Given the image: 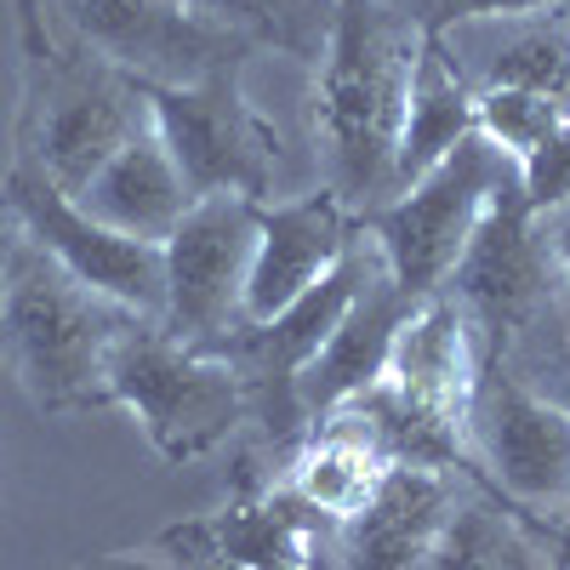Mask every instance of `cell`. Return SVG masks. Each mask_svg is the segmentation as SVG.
I'll return each instance as SVG.
<instances>
[{"label": "cell", "mask_w": 570, "mask_h": 570, "mask_svg": "<svg viewBox=\"0 0 570 570\" xmlns=\"http://www.w3.org/2000/svg\"><path fill=\"white\" fill-rule=\"evenodd\" d=\"M422 29L389 0H337L331 35L314 58L308 131L320 188H331L360 223L400 195V126Z\"/></svg>", "instance_id": "6da1fadb"}, {"label": "cell", "mask_w": 570, "mask_h": 570, "mask_svg": "<svg viewBox=\"0 0 570 570\" xmlns=\"http://www.w3.org/2000/svg\"><path fill=\"white\" fill-rule=\"evenodd\" d=\"M142 320L91 285H80L58 257L35 240L12 257L7 292H0V360L40 416H80L104 411L109 400V360L126 325Z\"/></svg>", "instance_id": "7a4b0ae2"}, {"label": "cell", "mask_w": 570, "mask_h": 570, "mask_svg": "<svg viewBox=\"0 0 570 570\" xmlns=\"http://www.w3.org/2000/svg\"><path fill=\"white\" fill-rule=\"evenodd\" d=\"M142 126H149V98H142V86L126 69L52 35L23 52V104H18L12 160L35 166L63 195H80L98 177V166Z\"/></svg>", "instance_id": "3957f363"}, {"label": "cell", "mask_w": 570, "mask_h": 570, "mask_svg": "<svg viewBox=\"0 0 570 570\" xmlns=\"http://www.w3.org/2000/svg\"><path fill=\"white\" fill-rule=\"evenodd\" d=\"M109 400L137 416L166 462H200L246 434V389L228 360L171 337L160 320H131L109 360Z\"/></svg>", "instance_id": "277c9868"}, {"label": "cell", "mask_w": 570, "mask_h": 570, "mask_svg": "<svg viewBox=\"0 0 570 570\" xmlns=\"http://www.w3.org/2000/svg\"><path fill=\"white\" fill-rule=\"evenodd\" d=\"M142 98H149V120L195 200H274L285 171V137L252 104L246 69H217L188 86H142Z\"/></svg>", "instance_id": "5b68a950"}, {"label": "cell", "mask_w": 570, "mask_h": 570, "mask_svg": "<svg viewBox=\"0 0 570 570\" xmlns=\"http://www.w3.org/2000/svg\"><path fill=\"white\" fill-rule=\"evenodd\" d=\"M508 188H519L513 160L491 137L468 131L434 171H422L389 206H376L365 217V234L383 252L389 274L400 279V292L434 297V292H445V279H451L456 257L468 252L473 228L485 223V212Z\"/></svg>", "instance_id": "8992f818"}, {"label": "cell", "mask_w": 570, "mask_h": 570, "mask_svg": "<svg viewBox=\"0 0 570 570\" xmlns=\"http://www.w3.org/2000/svg\"><path fill=\"white\" fill-rule=\"evenodd\" d=\"M445 297L468 320L485 365L513 360L559 320V308L570 297V279L559 274V263L548 252V234L519 188H508L485 212V223L473 228L468 252L456 257V268L445 279Z\"/></svg>", "instance_id": "52a82bcc"}, {"label": "cell", "mask_w": 570, "mask_h": 570, "mask_svg": "<svg viewBox=\"0 0 570 570\" xmlns=\"http://www.w3.org/2000/svg\"><path fill=\"white\" fill-rule=\"evenodd\" d=\"M468 456L473 485L502 497L548 537L570 542V411L559 400L519 383L508 365H485L468 416Z\"/></svg>", "instance_id": "ba28073f"}, {"label": "cell", "mask_w": 570, "mask_h": 570, "mask_svg": "<svg viewBox=\"0 0 570 570\" xmlns=\"http://www.w3.org/2000/svg\"><path fill=\"white\" fill-rule=\"evenodd\" d=\"M63 23V40L126 69L137 86H188L217 69H246V46L212 29L195 7L171 0H40Z\"/></svg>", "instance_id": "9c48e42d"}, {"label": "cell", "mask_w": 570, "mask_h": 570, "mask_svg": "<svg viewBox=\"0 0 570 570\" xmlns=\"http://www.w3.org/2000/svg\"><path fill=\"white\" fill-rule=\"evenodd\" d=\"M257 217L252 200H195L183 223L160 240L166 263V314L160 325L171 337L206 348L212 337L246 320V274L257 252Z\"/></svg>", "instance_id": "30bf717a"}, {"label": "cell", "mask_w": 570, "mask_h": 570, "mask_svg": "<svg viewBox=\"0 0 570 570\" xmlns=\"http://www.w3.org/2000/svg\"><path fill=\"white\" fill-rule=\"evenodd\" d=\"M7 200L18 206L23 217V234L46 252L58 257L80 285H91L98 297L142 314V320H160L166 314V263H160V246L149 240H131V234L86 217L58 183H46L35 166L12 160L7 171Z\"/></svg>", "instance_id": "8fae6325"}, {"label": "cell", "mask_w": 570, "mask_h": 570, "mask_svg": "<svg viewBox=\"0 0 570 570\" xmlns=\"http://www.w3.org/2000/svg\"><path fill=\"white\" fill-rule=\"evenodd\" d=\"M137 553L160 570H320L314 519L279 485H234L223 508L177 519Z\"/></svg>", "instance_id": "7c38bea8"}, {"label": "cell", "mask_w": 570, "mask_h": 570, "mask_svg": "<svg viewBox=\"0 0 570 570\" xmlns=\"http://www.w3.org/2000/svg\"><path fill=\"white\" fill-rule=\"evenodd\" d=\"M468 485H473L468 473H451V468L394 462L360 513H348L343 525L314 531V564L320 570H416V559L434 548L440 525L451 519Z\"/></svg>", "instance_id": "4fadbf2b"}, {"label": "cell", "mask_w": 570, "mask_h": 570, "mask_svg": "<svg viewBox=\"0 0 570 570\" xmlns=\"http://www.w3.org/2000/svg\"><path fill=\"white\" fill-rule=\"evenodd\" d=\"M354 240L360 217L331 188H314L297 200H268L257 217V252L246 274V320H274L297 297H308L348 257Z\"/></svg>", "instance_id": "5bb4252c"}, {"label": "cell", "mask_w": 570, "mask_h": 570, "mask_svg": "<svg viewBox=\"0 0 570 570\" xmlns=\"http://www.w3.org/2000/svg\"><path fill=\"white\" fill-rule=\"evenodd\" d=\"M422 297L400 292V279L389 274L383 252H376L365 285L354 292L348 314L337 320V331L320 343V354L308 360V371L297 376V405L303 416H325V411H343L354 405L365 389L383 383V371H389V354H394V337H400V325L411 320Z\"/></svg>", "instance_id": "9a60e30c"}, {"label": "cell", "mask_w": 570, "mask_h": 570, "mask_svg": "<svg viewBox=\"0 0 570 570\" xmlns=\"http://www.w3.org/2000/svg\"><path fill=\"white\" fill-rule=\"evenodd\" d=\"M389 468H394V456L376 440V428L354 405H343V411H325L303 428L292 456L279 462L274 485L292 497L320 531V525H343L348 513H360L371 502V491L383 485Z\"/></svg>", "instance_id": "2e32d148"}, {"label": "cell", "mask_w": 570, "mask_h": 570, "mask_svg": "<svg viewBox=\"0 0 570 570\" xmlns=\"http://www.w3.org/2000/svg\"><path fill=\"white\" fill-rule=\"evenodd\" d=\"M445 40V52L468 91H537L570 109V18L564 7L462 23Z\"/></svg>", "instance_id": "e0dca14e"}, {"label": "cell", "mask_w": 570, "mask_h": 570, "mask_svg": "<svg viewBox=\"0 0 570 570\" xmlns=\"http://www.w3.org/2000/svg\"><path fill=\"white\" fill-rule=\"evenodd\" d=\"M86 217H98L120 234H131V240H149L160 246L166 234L183 223V212L195 206V195H188V183L177 177L166 142L155 131V120L142 126L137 137H126L120 149L98 166V177H91L80 195H69Z\"/></svg>", "instance_id": "ac0fdd59"}, {"label": "cell", "mask_w": 570, "mask_h": 570, "mask_svg": "<svg viewBox=\"0 0 570 570\" xmlns=\"http://www.w3.org/2000/svg\"><path fill=\"white\" fill-rule=\"evenodd\" d=\"M542 548H553L559 559L570 553V542L519 519L485 485H468L451 519L440 525L434 548L416 559V570H542Z\"/></svg>", "instance_id": "d6986e66"}, {"label": "cell", "mask_w": 570, "mask_h": 570, "mask_svg": "<svg viewBox=\"0 0 570 570\" xmlns=\"http://www.w3.org/2000/svg\"><path fill=\"white\" fill-rule=\"evenodd\" d=\"M468 131H480L473 126V91L456 75L445 40L428 35L422 58H416V75H411L405 126H400V188L416 183L422 171H434Z\"/></svg>", "instance_id": "ffe728a7"}, {"label": "cell", "mask_w": 570, "mask_h": 570, "mask_svg": "<svg viewBox=\"0 0 570 570\" xmlns=\"http://www.w3.org/2000/svg\"><path fill=\"white\" fill-rule=\"evenodd\" d=\"M212 29L234 35L246 46V52H257V46H268V52L279 58H297L314 69L320 46L331 35V7L337 0H188Z\"/></svg>", "instance_id": "44dd1931"}, {"label": "cell", "mask_w": 570, "mask_h": 570, "mask_svg": "<svg viewBox=\"0 0 570 570\" xmlns=\"http://www.w3.org/2000/svg\"><path fill=\"white\" fill-rule=\"evenodd\" d=\"M564 115H570L564 104L537 98V91H473V126H480V137H491L513 166L525 160L537 142H548V131Z\"/></svg>", "instance_id": "7402d4cb"}, {"label": "cell", "mask_w": 570, "mask_h": 570, "mask_svg": "<svg viewBox=\"0 0 570 570\" xmlns=\"http://www.w3.org/2000/svg\"><path fill=\"white\" fill-rule=\"evenodd\" d=\"M519 171V195H525V206L537 217L570 206V115L548 131V142H537V149L513 166Z\"/></svg>", "instance_id": "603a6c76"}, {"label": "cell", "mask_w": 570, "mask_h": 570, "mask_svg": "<svg viewBox=\"0 0 570 570\" xmlns=\"http://www.w3.org/2000/svg\"><path fill=\"white\" fill-rule=\"evenodd\" d=\"M394 12H405L422 35H451L462 23H485V18H519V12H548L564 0H389Z\"/></svg>", "instance_id": "cb8c5ba5"}, {"label": "cell", "mask_w": 570, "mask_h": 570, "mask_svg": "<svg viewBox=\"0 0 570 570\" xmlns=\"http://www.w3.org/2000/svg\"><path fill=\"white\" fill-rule=\"evenodd\" d=\"M497 365H508L519 383H531L537 394L548 389V376H553V394L548 400H559L564 411H570V297H564V308H559V320L542 331V337L525 348V354H513V360H497Z\"/></svg>", "instance_id": "d4e9b609"}, {"label": "cell", "mask_w": 570, "mask_h": 570, "mask_svg": "<svg viewBox=\"0 0 570 570\" xmlns=\"http://www.w3.org/2000/svg\"><path fill=\"white\" fill-rule=\"evenodd\" d=\"M23 217H18V206L7 200V188H0V292H7V274H12V257L23 252Z\"/></svg>", "instance_id": "484cf974"}, {"label": "cell", "mask_w": 570, "mask_h": 570, "mask_svg": "<svg viewBox=\"0 0 570 570\" xmlns=\"http://www.w3.org/2000/svg\"><path fill=\"white\" fill-rule=\"evenodd\" d=\"M537 223H542V234H548V252H553L559 274L570 279V206H559V212H548V217H537Z\"/></svg>", "instance_id": "4316f807"}, {"label": "cell", "mask_w": 570, "mask_h": 570, "mask_svg": "<svg viewBox=\"0 0 570 570\" xmlns=\"http://www.w3.org/2000/svg\"><path fill=\"white\" fill-rule=\"evenodd\" d=\"M171 7H188V0H171Z\"/></svg>", "instance_id": "83f0119b"}, {"label": "cell", "mask_w": 570, "mask_h": 570, "mask_svg": "<svg viewBox=\"0 0 570 570\" xmlns=\"http://www.w3.org/2000/svg\"><path fill=\"white\" fill-rule=\"evenodd\" d=\"M564 18H570V0H564Z\"/></svg>", "instance_id": "f1b7e54d"}, {"label": "cell", "mask_w": 570, "mask_h": 570, "mask_svg": "<svg viewBox=\"0 0 570 570\" xmlns=\"http://www.w3.org/2000/svg\"><path fill=\"white\" fill-rule=\"evenodd\" d=\"M564 570H570V559H564Z\"/></svg>", "instance_id": "f546056e"}]
</instances>
